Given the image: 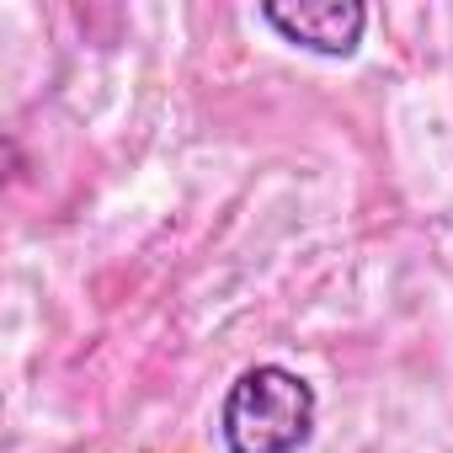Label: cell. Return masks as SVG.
Returning a JSON list of instances; mask_svg holds the SVG:
<instances>
[{
  "label": "cell",
  "instance_id": "obj_1",
  "mask_svg": "<svg viewBox=\"0 0 453 453\" xmlns=\"http://www.w3.org/2000/svg\"><path fill=\"white\" fill-rule=\"evenodd\" d=\"M315 384L283 363L246 368L224 395V448L230 453H299L315 437Z\"/></svg>",
  "mask_w": 453,
  "mask_h": 453
},
{
  "label": "cell",
  "instance_id": "obj_2",
  "mask_svg": "<svg viewBox=\"0 0 453 453\" xmlns=\"http://www.w3.org/2000/svg\"><path fill=\"white\" fill-rule=\"evenodd\" d=\"M262 22L294 49H310L320 59H352L357 43H363L368 12L357 0H304V6H278V0H267Z\"/></svg>",
  "mask_w": 453,
  "mask_h": 453
}]
</instances>
